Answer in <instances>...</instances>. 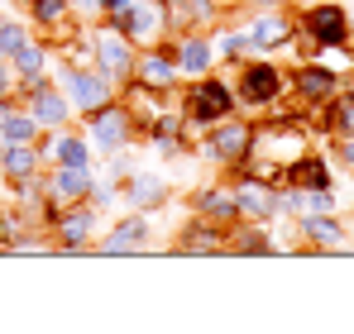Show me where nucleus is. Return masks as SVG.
<instances>
[{
    "mask_svg": "<svg viewBox=\"0 0 354 334\" xmlns=\"http://www.w3.org/2000/svg\"><path fill=\"white\" fill-rule=\"evenodd\" d=\"M192 215L201 220H216V224H235L239 220V201H235V186H196L192 191Z\"/></svg>",
    "mask_w": 354,
    "mask_h": 334,
    "instance_id": "nucleus-24",
    "label": "nucleus"
},
{
    "mask_svg": "<svg viewBox=\"0 0 354 334\" xmlns=\"http://www.w3.org/2000/svg\"><path fill=\"white\" fill-rule=\"evenodd\" d=\"M173 43H177V72H182V81L206 77V72L216 67V39H211L206 29L182 34V39H173Z\"/></svg>",
    "mask_w": 354,
    "mask_h": 334,
    "instance_id": "nucleus-22",
    "label": "nucleus"
},
{
    "mask_svg": "<svg viewBox=\"0 0 354 334\" xmlns=\"http://www.w3.org/2000/svg\"><path fill=\"white\" fill-rule=\"evenodd\" d=\"M29 39H34V34H29V24H24V19H0V57H5V62L19 53Z\"/></svg>",
    "mask_w": 354,
    "mask_h": 334,
    "instance_id": "nucleus-30",
    "label": "nucleus"
},
{
    "mask_svg": "<svg viewBox=\"0 0 354 334\" xmlns=\"http://www.w3.org/2000/svg\"><path fill=\"white\" fill-rule=\"evenodd\" d=\"M39 153H44V163H58V167H86L96 158L91 139L86 134H72V129H48L39 139Z\"/></svg>",
    "mask_w": 354,
    "mask_h": 334,
    "instance_id": "nucleus-17",
    "label": "nucleus"
},
{
    "mask_svg": "<svg viewBox=\"0 0 354 334\" xmlns=\"http://www.w3.org/2000/svg\"><path fill=\"white\" fill-rule=\"evenodd\" d=\"M335 158L354 172V139H335Z\"/></svg>",
    "mask_w": 354,
    "mask_h": 334,
    "instance_id": "nucleus-33",
    "label": "nucleus"
},
{
    "mask_svg": "<svg viewBox=\"0 0 354 334\" xmlns=\"http://www.w3.org/2000/svg\"><path fill=\"white\" fill-rule=\"evenodd\" d=\"M58 72H62V91H67V101H72L77 115L101 110L106 101L120 96V86L106 77V72H96V67H72V62H62Z\"/></svg>",
    "mask_w": 354,
    "mask_h": 334,
    "instance_id": "nucleus-8",
    "label": "nucleus"
},
{
    "mask_svg": "<svg viewBox=\"0 0 354 334\" xmlns=\"http://www.w3.org/2000/svg\"><path fill=\"white\" fill-rule=\"evenodd\" d=\"M244 34H249L254 53H278V48H288V43H292L297 24L283 14V10H259V19H254Z\"/></svg>",
    "mask_w": 354,
    "mask_h": 334,
    "instance_id": "nucleus-21",
    "label": "nucleus"
},
{
    "mask_svg": "<svg viewBox=\"0 0 354 334\" xmlns=\"http://www.w3.org/2000/svg\"><path fill=\"white\" fill-rule=\"evenodd\" d=\"M0 96L19 101V77H15V62H5V57H0Z\"/></svg>",
    "mask_w": 354,
    "mask_h": 334,
    "instance_id": "nucleus-31",
    "label": "nucleus"
},
{
    "mask_svg": "<svg viewBox=\"0 0 354 334\" xmlns=\"http://www.w3.org/2000/svg\"><path fill=\"white\" fill-rule=\"evenodd\" d=\"M129 81H139V86H149V91H177V86H182V72H177V43L173 39L139 48Z\"/></svg>",
    "mask_w": 354,
    "mask_h": 334,
    "instance_id": "nucleus-10",
    "label": "nucleus"
},
{
    "mask_svg": "<svg viewBox=\"0 0 354 334\" xmlns=\"http://www.w3.org/2000/svg\"><path fill=\"white\" fill-rule=\"evenodd\" d=\"M230 186H235V201H239V220L273 224L283 215V186H278V181H263V177H254V172H239Z\"/></svg>",
    "mask_w": 354,
    "mask_h": 334,
    "instance_id": "nucleus-9",
    "label": "nucleus"
},
{
    "mask_svg": "<svg viewBox=\"0 0 354 334\" xmlns=\"http://www.w3.org/2000/svg\"><path fill=\"white\" fill-rule=\"evenodd\" d=\"M158 5H163V19H168V34H173V39L206 29V24L221 14L216 0H158Z\"/></svg>",
    "mask_w": 354,
    "mask_h": 334,
    "instance_id": "nucleus-19",
    "label": "nucleus"
},
{
    "mask_svg": "<svg viewBox=\"0 0 354 334\" xmlns=\"http://www.w3.org/2000/svg\"><path fill=\"white\" fill-rule=\"evenodd\" d=\"M225 234H230V224H216V220H201V215H192V220L182 224V234L173 239V248H177V253H192V258L225 253Z\"/></svg>",
    "mask_w": 354,
    "mask_h": 334,
    "instance_id": "nucleus-18",
    "label": "nucleus"
},
{
    "mask_svg": "<svg viewBox=\"0 0 354 334\" xmlns=\"http://www.w3.org/2000/svg\"><path fill=\"white\" fill-rule=\"evenodd\" d=\"M15 106H19V101H10V96H0V119H5V115L15 110Z\"/></svg>",
    "mask_w": 354,
    "mask_h": 334,
    "instance_id": "nucleus-36",
    "label": "nucleus"
},
{
    "mask_svg": "<svg viewBox=\"0 0 354 334\" xmlns=\"http://www.w3.org/2000/svg\"><path fill=\"white\" fill-rule=\"evenodd\" d=\"M44 139V129H39V119L24 110V106H15V110L0 119V144H39Z\"/></svg>",
    "mask_w": 354,
    "mask_h": 334,
    "instance_id": "nucleus-28",
    "label": "nucleus"
},
{
    "mask_svg": "<svg viewBox=\"0 0 354 334\" xmlns=\"http://www.w3.org/2000/svg\"><path fill=\"white\" fill-rule=\"evenodd\" d=\"M111 24H115L134 48H149V43H163V39H168V19H163V5H158V0H139V5H129V10L115 14Z\"/></svg>",
    "mask_w": 354,
    "mask_h": 334,
    "instance_id": "nucleus-13",
    "label": "nucleus"
},
{
    "mask_svg": "<svg viewBox=\"0 0 354 334\" xmlns=\"http://www.w3.org/2000/svg\"><path fill=\"white\" fill-rule=\"evenodd\" d=\"M168 181L158 177V172H129L124 181H120V201L129 206V210H158V206H168Z\"/></svg>",
    "mask_w": 354,
    "mask_h": 334,
    "instance_id": "nucleus-20",
    "label": "nucleus"
},
{
    "mask_svg": "<svg viewBox=\"0 0 354 334\" xmlns=\"http://www.w3.org/2000/svg\"><path fill=\"white\" fill-rule=\"evenodd\" d=\"M254 53V43H249V34L244 29H225V34H216V57H225L230 67H235L239 57Z\"/></svg>",
    "mask_w": 354,
    "mask_h": 334,
    "instance_id": "nucleus-29",
    "label": "nucleus"
},
{
    "mask_svg": "<svg viewBox=\"0 0 354 334\" xmlns=\"http://www.w3.org/2000/svg\"><path fill=\"white\" fill-rule=\"evenodd\" d=\"M297 34H301V43L316 48V53H326V48H345V43L354 39V14L345 10V5H335V0H321V5L301 10Z\"/></svg>",
    "mask_w": 354,
    "mask_h": 334,
    "instance_id": "nucleus-4",
    "label": "nucleus"
},
{
    "mask_svg": "<svg viewBox=\"0 0 354 334\" xmlns=\"http://www.w3.org/2000/svg\"><path fill=\"white\" fill-rule=\"evenodd\" d=\"M44 153L39 144H0V177L5 181H24V177H39L44 172Z\"/></svg>",
    "mask_w": 354,
    "mask_h": 334,
    "instance_id": "nucleus-25",
    "label": "nucleus"
},
{
    "mask_svg": "<svg viewBox=\"0 0 354 334\" xmlns=\"http://www.w3.org/2000/svg\"><path fill=\"white\" fill-rule=\"evenodd\" d=\"M177 110H182V119H187V144H196V134H201V129H211L216 119L235 115L239 101H235V86H230L225 77L206 72V77H192V81L182 86Z\"/></svg>",
    "mask_w": 354,
    "mask_h": 334,
    "instance_id": "nucleus-2",
    "label": "nucleus"
},
{
    "mask_svg": "<svg viewBox=\"0 0 354 334\" xmlns=\"http://www.w3.org/2000/svg\"><path fill=\"white\" fill-rule=\"evenodd\" d=\"M19 106L39 119V129H44V134H48V129H67V124H72V115H77V110H72V101H67V91H58L53 81H44L39 91H29Z\"/></svg>",
    "mask_w": 354,
    "mask_h": 334,
    "instance_id": "nucleus-16",
    "label": "nucleus"
},
{
    "mask_svg": "<svg viewBox=\"0 0 354 334\" xmlns=\"http://www.w3.org/2000/svg\"><path fill=\"white\" fill-rule=\"evenodd\" d=\"M72 10H82V14H101V0H72Z\"/></svg>",
    "mask_w": 354,
    "mask_h": 334,
    "instance_id": "nucleus-34",
    "label": "nucleus"
},
{
    "mask_svg": "<svg viewBox=\"0 0 354 334\" xmlns=\"http://www.w3.org/2000/svg\"><path fill=\"white\" fill-rule=\"evenodd\" d=\"M134 53H139V48L120 34L111 19H101V24L91 29V67L106 72L115 86H124V81L134 77Z\"/></svg>",
    "mask_w": 354,
    "mask_h": 334,
    "instance_id": "nucleus-7",
    "label": "nucleus"
},
{
    "mask_svg": "<svg viewBox=\"0 0 354 334\" xmlns=\"http://www.w3.org/2000/svg\"><path fill=\"white\" fill-rule=\"evenodd\" d=\"M278 186H292V191H321V186H335V177H330V163L321 158V153H301L292 163L283 167V177H278Z\"/></svg>",
    "mask_w": 354,
    "mask_h": 334,
    "instance_id": "nucleus-23",
    "label": "nucleus"
},
{
    "mask_svg": "<svg viewBox=\"0 0 354 334\" xmlns=\"http://www.w3.org/2000/svg\"><path fill=\"white\" fill-rule=\"evenodd\" d=\"M91 186H96V167H58L53 172H44V196L48 201H58V206H72V201H86L91 196Z\"/></svg>",
    "mask_w": 354,
    "mask_h": 334,
    "instance_id": "nucleus-15",
    "label": "nucleus"
},
{
    "mask_svg": "<svg viewBox=\"0 0 354 334\" xmlns=\"http://www.w3.org/2000/svg\"><path fill=\"white\" fill-rule=\"evenodd\" d=\"M82 134L91 139V148L101 153V158H111V153H124L134 139H139V129H134V119H129V106L124 101H106L101 110L82 115Z\"/></svg>",
    "mask_w": 354,
    "mask_h": 334,
    "instance_id": "nucleus-6",
    "label": "nucleus"
},
{
    "mask_svg": "<svg viewBox=\"0 0 354 334\" xmlns=\"http://www.w3.org/2000/svg\"><path fill=\"white\" fill-rule=\"evenodd\" d=\"M129 5H139V0H101V19H115V14H124Z\"/></svg>",
    "mask_w": 354,
    "mask_h": 334,
    "instance_id": "nucleus-32",
    "label": "nucleus"
},
{
    "mask_svg": "<svg viewBox=\"0 0 354 334\" xmlns=\"http://www.w3.org/2000/svg\"><path fill=\"white\" fill-rule=\"evenodd\" d=\"M292 229L306 253H340L350 244V224L340 220L335 210H306V215H297Z\"/></svg>",
    "mask_w": 354,
    "mask_h": 334,
    "instance_id": "nucleus-11",
    "label": "nucleus"
},
{
    "mask_svg": "<svg viewBox=\"0 0 354 334\" xmlns=\"http://www.w3.org/2000/svg\"><path fill=\"white\" fill-rule=\"evenodd\" d=\"M249 139H254V124H249V119H239V115H225V119H216L211 129H201V134H196V153H201L206 163L239 172L244 153H249Z\"/></svg>",
    "mask_w": 354,
    "mask_h": 334,
    "instance_id": "nucleus-5",
    "label": "nucleus"
},
{
    "mask_svg": "<svg viewBox=\"0 0 354 334\" xmlns=\"http://www.w3.org/2000/svg\"><path fill=\"white\" fill-rule=\"evenodd\" d=\"M29 19L44 34H58V43L72 34V0H29Z\"/></svg>",
    "mask_w": 354,
    "mask_h": 334,
    "instance_id": "nucleus-27",
    "label": "nucleus"
},
{
    "mask_svg": "<svg viewBox=\"0 0 354 334\" xmlns=\"http://www.w3.org/2000/svg\"><path fill=\"white\" fill-rule=\"evenodd\" d=\"M321 110V129L330 134V139H354V86H340L326 106H316Z\"/></svg>",
    "mask_w": 354,
    "mask_h": 334,
    "instance_id": "nucleus-26",
    "label": "nucleus"
},
{
    "mask_svg": "<svg viewBox=\"0 0 354 334\" xmlns=\"http://www.w3.org/2000/svg\"><path fill=\"white\" fill-rule=\"evenodd\" d=\"M249 5H254V10H283L288 0H249Z\"/></svg>",
    "mask_w": 354,
    "mask_h": 334,
    "instance_id": "nucleus-35",
    "label": "nucleus"
},
{
    "mask_svg": "<svg viewBox=\"0 0 354 334\" xmlns=\"http://www.w3.org/2000/svg\"><path fill=\"white\" fill-rule=\"evenodd\" d=\"M288 81H292L297 101H301V106H311V110H316V106H326V101L345 86V77H340L326 57H321V62H301V67H292V77H288Z\"/></svg>",
    "mask_w": 354,
    "mask_h": 334,
    "instance_id": "nucleus-14",
    "label": "nucleus"
},
{
    "mask_svg": "<svg viewBox=\"0 0 354 334\" xmlns=\"http://www.w3.org/2000/svg\"><path fill=\"white\" fill-rule=\"evenodd\" d=\"M235 101L239 110H273L288 91H292V81L283 77V67H273V62H263V57H239L235 62Z\"/></svg>",
    "mask_w": 354,
    "mask_h": 334,
    "instance_id": "nucleus-3",
    "label": "nucleus"
},
{
    "mask_svg": "<svg viewBox=\"0 0 354 334\" xmlns=\"http://www.w3.org/2000/svg\"><path fill=\"white\" fill-rule=\"evenodd\" d=\"M311 148V139H306V129H301V119L292 115H273L268 124H254V139H249V153H244V163L239 172H254V177H263V181H278L283 177V167L301 158Z\"/></svg>",
    "mask_w": 354,
    "mask_h": 334,
    "instance_id": "nucleus-1",
    "label": "nucleus"
},
{
    "mask_svg": "<svg viewBox=\"0 0 354 334\" xmlns=\"http://www.w3.org/2000/svg\"><path fill=\"white\" fill-rule=\"evenodd\" d=\"M0 5H5V0H0Z\"/></svg>",
    "mask_w": 354,
    "mask_h": 334,
    "instance_id": "nucleus-37",
    "label": "nucleus"
},
{
    "mask_svg": "<svg viewBox=\"0 0 354 334\" xmlns=\"http://www.w3.org/2000/svg\"><path fill=\"white\" fill-rule=\"evenodd\" d=\"M149 244H153V220H149V210H124V215L106 229V239L96 244V253L124 258V253H144Z\"/></svg>",
    "mask_w": 354,
    "mask_h": 334,
    "instance_id": "nucleus-12",
    "label": "nucleus"
}]
</instances>
